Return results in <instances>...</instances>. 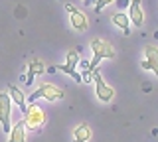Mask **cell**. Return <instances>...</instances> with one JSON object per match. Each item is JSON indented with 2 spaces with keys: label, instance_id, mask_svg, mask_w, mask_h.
I'll return each instance as SVG.
<instances>
[{
  "label": "cell",
  "instance_id": "1",
  "mask_svg": "<svg viewBox=\"0 0 158 142\" xmlns=\"http://www.w3.org/2000/svg\"><path fill=\"white\" fill-rule=\"evenodd\" d=\"M38 99H48V101H57V99H63V91L59 87L52 85V83H42L32 95L28 97V103H36Z\"/></svg>",
  "mask_w": 158,
  "mask_h": 142
},
{
  "label": "cell",
  "instance_id": "2",
  "mask_svg": "<svg viewBox=\"0 0 158 142\" xmlns=\"http://www.w3.org/2000/svg\"><path fill=\"white\" fill-rule=\"evenodd\" d=\"M24 115H26L24 122H26V126H28V128H32V130L40 128V126L46 122V115H44V111L40 109V107H36L34 103H30V105H28V109H26Z\"/></svg>",
  "mask_w": 158,
  "mask_h": 142
},
{
  "label": "cell",
  "instance_id": "3",
  "mask_svg": "<svg viewBox=\"0 0 158 142\" xmlns=\"http://www.w3.org/2000/svg\"><path fill=\"white\" fill-rule=\"evenodd\" d=\"M77 61H79V51H77V50H71V51H67V61L63 63V65H57V67H56V71H63V73H67V75H71L77 83H83L81 73H77V71H75Z\"/></svg>",
  "mask_w": 158,
  "mask_h": 142
},
{
  "label": "cell",
  "instance_id": "4",
  "mask_svg": "<svg viewBox=\"0 0 158 142\" xmlns=\"http://www.w3.org/2000/svg\"><path fill=\"white\" fill-rule=\"evenodd\" d=\"M10 115H12V99L8 93H0V124H2L4 132H10Z\"/></svg>",
  "mask_w": 158,
  "mask_h": 142
},
{
  "label": "cell",
  "instance_id": "5",
  "mask_svg": "<svg viewBox=\"0 0 158 142\" xmlns=\"http://www.w3.org/2000/svg\"><path fill=\"white\" fill-rule=\"evenodd\" d=\"M93 77H95V93H97V97H99V101H103V103H109L115 97V91L111 89V87L107 85L105 81H103V77L99 75V71L95 69L93 71Z\"/></svg>",
  "mask_w": 158,
  "mask_h": 142
},
{
  "label": "cell",
  "instance_id": "6",
  "mask_svg": "<svg viewBox=\"0 0 158 142\" xmlns=\"http://www.w3.org/2000/svg\"><path fill=\"white\" fill-rule=\"evenodd\" d=\"M91 50H93V55L99 57V59H105V57H115V50L111 47V43L109 42H103L95 38V40H91Z\"/></svg>",
  "mask_w": 158,
  "mask_h": 142
},
{
  "label": "cell",
  "instance_id": "7",
  "mask_svg": "<svg viewBox=\"0 0 158 142\" xmlns=\"http://www.w3.org/2000/svg\"><path fill=\"white\" fill-rule=\"evenodd\" d=\"M65 10L69 12V18H71V26L75 28L77 32H85L87 28H89L87 16H85V14H81L75 6H71V4H65Z\"/></svg>",
  "mask_w": 158,
  "mask_h": 142
},
{
  "label": "cell",
  "instance_id": "8",
  "mask_svg": "<svg viewBox=\"0 0 158 142\" xmlns=\"http://www.w3.org/2000/svg\"><path fill=\"white\" fill-rule=\"evenodd\" d=\"M140 65H142V69H150L152 73L158 75V47H154V46L144 47V61Z\"/></svg>",
  "mask_w": 158,
  "mask_h": 142
},
{
  "label": "cell",
  "instance_id": "9",
  "mask_svg": "<svg viewBox=\"0 0 158 142\" xmlns=\"http://www.w3.org/2000/svg\"><path fill=\"white\" fill-rule=\"evenodd\" d=\"M128 20L135 24L136 28H142L144 16H142V2H140V0H132V2H131V12H128Z\"/></svg>",
  "mask_w": 158,
  "mask_h": 142
},
{
  "label": "cell",
  "instance_id": "10",
  "mask_svg": "<svg viewBox=\"0 0 158 142\" xmlns=\"http://www.w3.org/2000/svg\"><path fill=\"white\" fill-rule=\"evenodd\" d=\"M8 142H26V122L18 120L8 132Z\"/></svg>",
  "mask_w": 158,
  "mask_h": 142
},
{
  "label": "cell",
  "instance_id": "11",
  "mask_svg": "<svg viewBox=\"0 0 158 142\" xmlns=\"http://www.w3.org/2000/svg\"><path fill=\"white\" fill-rule=\"evenodd\" d=\"M46 71V65H44L42 59H32L28 65V77H24V81H26V85H32L34 77L36 75H42V73Z\"/></svg>",
  "mask_w": 158,
  "mask_h": 142
},
{
  "label": "cell",
  "instance_id": "12",
  "mask_svg": "<svg viewBox=\"0 0 158 142\" xmlns=\"http://www.w3.org/2000/svg\"><path fill=\"white\" fill-rule=\"evenodd\" d=\"M8 95H10V99H12V103H16V105H18V109H20V111L26 112V109H28V105H26V97H24V93L20 91L18 87L10 85V87H8Z\"/></svg>",
  "mask_w": 158,
  "mask_h": 142
},
{
  "label": "cell",
  "instance_id": "13",
  "mask_svg": "<svg viewBox=\"0 0 158 142\" xmlns=\"http://www.w3.org/2000/svg\"><path fill=\"white\" fill-rule=\"evenodd\" d=\"M113 24L121 28L125 36H128V34H131V28H128V24H131V20H128V16H127V14H123V12H117V14H113Z\"/></svg>",
  "mask_w": 158,
  "mask_h": 142
},
{
  "label": "cell",
  "instance_id": "14",
  "mask_svg": "<svg viewBox=\"0 0 158 142\" xmlns=\"http://www.w3.org/2000/svg\"><path fill=\"white\" fill-rule=\"evenodd\" d=\"M73 136H75V142H87L91 138V128L87 124H79L73 132Z\"/></svg>",
  "mask_w": 158,
  "mask_h": 142
},
{
  "label": "cell",
  "instance_id": "15",
  "mask_svg": "<svg viewBox=\"0 0 158 142\" xmlns=\"http://www.w3.org/2000/svg\"><path fill=\"white\" fill-rule=\"evenodd\" d=\"M113 0H95V12H101L105 6H109Z\"/></svg>",
  "mask_w": 158,
  "mask_h": 142
},
{
  "label": "cell",
  "instance_id": "16",
  "mask_svg": "<svg viewBox=\"0 0 158 142\" xmlns=\"http://www.w3.org/2000/svg\"><path fill=\"white\" fill-rule=\"evenodd\" d=\"M83 2H85L87 6H89V4H95V0H83Z\"/></svg>",
  "mask_w": 158,
  "mask_h": 142
}]
</instances>
